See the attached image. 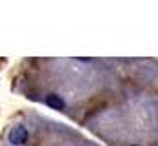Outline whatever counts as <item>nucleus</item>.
<instances>
[{"label": "nucleus", "instance_id": "2", "mask_svg": "<svg viewBox=\"0 0 158 146\" xmlns=\"http://www.w3.org/2000/svg\"><path fill=\"white\" fill-rule=\"evenodd\" d=\"M46 104L53 110H63L64 108V101L59 99L57 95H48V97H46Z\"/></svg>", "mask_w": 158, "mask_h": 146}, {"label": "nucleus", "instance_id": "3", "mask_svg": "<svg viewBox=\"0 0 158 146\" xmlns=\"http://www.w3.org/2000/svg\"><path fill=\"white\" fill-rule=\"evenodd\" d=\"M131 146H138V144H131Z\"/></svg>", "mask_w": 158, "mask_h": 146}, {"label": "nucleus", "instance_id": "1", "mask_svg": "<svg viewBox=\"0 0 158 146\" xmlns=\"http://www.w3.org/2000/svg\"><path fill=\"white\" fill-rule=\"evenodd\" d=\"M28 141V130L24 128V126H17V128H13L11 132H9V143L11 144H24Z\"/></svg>", "mask_w": 158, "mask_h": 146}]
</instances>
